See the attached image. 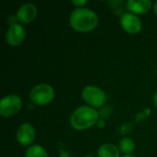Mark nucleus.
<instances>
[{
	"label": "nucleus",
	"mask_w": 157,
	"mask_h": 157,
	"mask_svg": "<svg viewBox=\"0 0 157 157\" xmlns=\"http://www.w3.org/2000/svg\"><path fill=\"white\" fill-rule=\"evenodd\" d=\"M69 22L75 31L89 32L98 25V17L95 11L89 8L76 7L71 12Z\"/></svg>",
	"instance_id": "1"
},
{
	"label": "nucleus",
	"mask_w": 157,
	"mask_h": 157,
	"mask_svg": "<svg viewBox=\"0 0 157 157\" xmlns=\"http://www.w3.org/2000/svg\"><path fill=\"white\" fill-rule=\"evenodd\" d=\"M99 114L92 107L81 106L77 108L70 117L71 127L76 131H84L93 127L98 121Z\"/></svg>",
	"instance_id": "2"
},
{
	"label": "nucleus",
	"mask_w": 157,
	"mask_h": 157,
	"mask_svg": "<svg viewBox=\"0 0 157 157\" xmlns=\"http://www.w3.org/2000/svg\"><path fill=\"white\" fill-rule=\"evenodd\" d=\"M55 96L54 89L49 84H39L32 87L29 93L31 102L38 106H43L51 103Z\"/></svg>",
	"instance_id": "3"
},
{
	"label": "nucleus",
	"mask_w": 157,
	"mask_h": 157,
	"mask_svg": "<svg viewBox=\"0 0 157 157\" xmlns=\"http://www.w3.org/2000/svg\"><path fill=\"white\" fill-rule=\"evenodd\" d=\"M82 98L92 108H100L107 100L105 92L96 86H86L82 91Z\"/></svg>",
	"instance_id": "4"
},
{
	"label": "nucleus",
	"mask_w": 157,
	"mask_h": 157,
	"mask_svg": "<svg viewBox=\"0 0 157 157\" xmlns=\"http://www.w3.org/2000/svg\"><path fill=\"white\" fill-rule=\"evenodd\" d=\"M22 108V99L17 95H8L0 101V115L4 118H9L20 111Z\"/></svg>",
	"instance_id": "5"
},
{
	"label": "nucleus",
	"mask_w": 157,
	"mask_h": 157,
	"mask_svg": "<svg viewBox=\"0 0 157 157\" xmlns=\"http://www.w3.org/2000/svg\"><path fill=\"white\" fill-rule=\"evenodd\" d=\"M26 31L21 24H12L6 33V41L9 46H19L25 40Z\"/></svg>",
	"instance_id": "6"
},
{
	"label": "nucleus",
	"mask_w": 157,
	"mask_h": 157,
	"mask_svg": "<svg viewBox=\"0 0 157 157\" xmlns=\"http://www.w3.org/2000/svg\"><path fill=\"white\" fill-rule=\"evenodd\" d=\"M121 25L122 29L130 34H137L142 30V22L140 18L131 12H126L121 15Z\"/></svg>",
	"instance_id": "7"
},
{
	"label": "nucleus",
	"mask_w": 157,
	"mask_h": 157,
	"mask_svg": "<svg viewBox=\"0 0 157 157\" xmlns=\"http://www.w3.org/2000/svg\"><path fill=\"white\" fill-rule=\"evenodd\" d=\"M35 129L28 122L22 123L17 131V140L18 144L22 146L30 145L35 140Z\"/></svg>",
	"instance_id": "8"
},
{
	"label": "nucleus",
	"mask_w": 157,
	"mask_h": 157,
	"mask_svg": "<svg viewBox=\"0 0 157 157\" xmlns=\"http://www.w3.org/2000/svg\"><path fill=\"white\" fill-rule=\"evenodd\" d=\"M37 7L33 4L27 3L18 8L17 12V18L21 24H29L37 17Z\"/></svg>",
	"instance_id": "9"
},
{
	"label": "nucleus",
	"mask_w": 157,
	"mask_h": 157,
	"mask_svg": "<svg viewBox=\"0 0 157 157\" xmlns=\"http://www.w3.org/2000/svg\"><path fill=\"white\" fill-rule=\"evenodd\" d=\"M152 5L151 0H129L126 3L127 9L132 14H144L150 10Z\"/></svg>",
	"instance_id": "10"
},
{
	"label": "nucleus",
	"mask_w": 157,
	"mask_h": 157,
	"mask_svg": "<svg viewBox=\"0 0 157 157\" xmlns=\"http://www.w3.org/2000/svg\"><path fill=\"white\" fill-rule=\"evenodd\" d=\"M98 157H120V149L115 144H104L98 151Z\"/></svg>",
	"instance_id": "11"
},
{
	"label": "nucleus",
	"mask_w": 157,
	"mask_h": 157,
	"mask_svg": "<svg viewBox=\"0 0 157 157\" xmlns=\"http://www.w3.org/2000/svg\"><path fill=\"white\" fill-rule=\"evenodd\" d=\"M119 149L125 155H131L135 149V144L131 138H122L119 144Z\"/></svg>",
	"instance_id": "12"
},
{
	"label": "nucleus",
	"mask_w": 157,
	"mask_h": 157,
	"mask_svg": "<svg viewBox=\"0 0 157 157\" xmlns=\"http://www.w3.org/2000/svg\"><path fill=\"white\" fill-rule=\"evenodd\" d=\"M26 157H49L46 150L39 144L30 145L25 154Z\"/></svg>",
	"instance_id": "13"
},
{
	"label": "nucleus",
	"mask_w": 157,
	"mask_h": 157,
	"mask_svg": "<svg viewBox=\"0 0 157 157\" xmlns=\"http://www.w3.org/2000/svg\"><path fill=\"white\" fill-rule=\"evenodd\" d=\"M87 3L86 0H73L72 4L76 7H84V6Z\"/></svg>",
	"instance_id": "14"
},
{
	"label": "nucleus",
	"mask_w": 157,
	"mask_h": 157,
	"mask_svg": "<svg viewBox=\"0 0 157 157\" xmlns=\"http://www.w3.org/2000/svg\"><path fill=\"white\" fill-rule=\"evenodd\" d=\"M154 104L155 105V107L157 108V92L155 94V96H154Z\"/></svg>",
	"instance_id": "15"
},
{
	"label": "nucleus",
	"mask_w": 157,
	"mask_h": 157,
	"mask_svg": "<svg viewBox=\"0 0 157 157\" xmlns=\"http://www.w3.org/2000/svg\"><path fill=\"white\" fill-rule=\"evenodd\" d=\"M154 12H155V14L157 16V1L155 3V5H154Z\"/></svg>",
	"instance_id": "16"
},
{
	"label": "nucleus",
	"mask_w": 157,
	"mask_h": 157,
	"mask_svg": "<svg viewBox=\"0 0 157 157\" xmlns=\"http://www.w3.org/2000/svg\"><path fill=\"white\" fill-rule=\"evenodd\" d=\"M122 157H135V156H133V155H123Z\"/></svg>",
	"instance_id": "17"
},
{
	"label": "nucleus",
	"mask_w": 157,
	"mask_h": 157,
	"mask_svg": "<svg viewBox=\"0 0 157 157\" xmlns=\"http://www.w3.org/2000/svg\"><path fill=\"white\" fill-rule=\"evenodd\" d=\"M156 74H157V71H156Z\"/></svg>",
	"instance_id": "18"
}]
</instances>
